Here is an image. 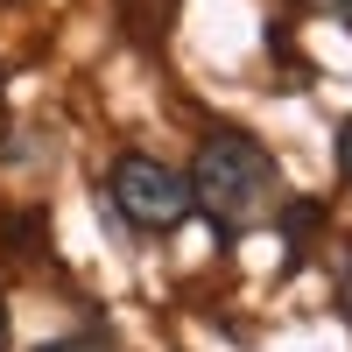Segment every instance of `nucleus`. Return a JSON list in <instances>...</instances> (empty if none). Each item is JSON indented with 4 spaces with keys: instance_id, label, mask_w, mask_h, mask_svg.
I'll return each mask as SVG.
<instances>
[{
    "instance_id": "obj_1",
    "label": "nucleus",
    "mask_w": 352,
    "mask_h": 352,
    "mask_svg": "<svg viewBox=\"0 0 352 352\" xmlns=\"http://www.w3.org/2000/svg\"><path fill=\"white\" fill-rule=\"evenodd\" d=\"M275 197H282V176L275 155L261 148L254 134L240 127H219L197 141V169H190V212H204V226L219 232V247H240L247 232L275 226Z\"/></svg>"
},
{
    "instance_id": "obj_2",
    "label": "nucleus",
    "mask_w": 352,
    "mask_h": 352,
    "mask_svg": "<svg viewBox=\"0 0 352 352\" xmlns=\"http://www.w3.org/2000/svg\"><path fill=\"white\" fill-rule=\"evenodd\" d=\"M113 204L134 232H176L190 219V176L155 155H120L113 162Z\"/></svg>"
},
{
    "instance_id": "obj_3",
    "label": "nucleus",
    "mask_w": 352,
    "mask_h": 352,
    "mask_svg": "<svg viewBox=\"0 0 352 352\" xmlns=\"http://www.w3.org/2000/svg\"><path fill=\"white\" fill-rule=\"evenodd\" d=\"M338 162H345V184H352V120L338 127Z\"/></svg>"
},
{
    "instance_id": "obj_4",
    "label": "nucleus",
    "mask_w": 352,
    "mask_h": 352,
    "mask_svg": "<svg viewBox=\"0 0 352 352\" xmlns=\"http://www.w3.org/2000/svg\"><path fill=\"white\" fill-rule=\"evenodd\" d=\"M0 352H14V317H8V296H0Z\"/></svg>"
},
{
    "instance_id": "obj_5",
    "label": "nucleus",
    "mask_w": 352,
    "mask_h": 352,
    "mask_svg": "<svg viewBox=\"0 0 352 352\" xmlns=\"http://www.w3.org/2000/svg\"><path fill=\"white\" fill-rule=\"evenodd\" d=\"M331 14H338V21H352V0H331Z\"/></svg>"
}]
</instances>
